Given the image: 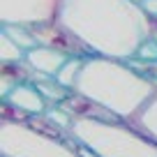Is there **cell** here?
<instances>
[{"instance_id":"cell-7","label":"cell","mask_w":157,"mask_h":157,"mask_svg":"<svg viewBox=\"0 0 157 157\" xmlns=\"http://www.w3.org/2000/svg\"><path fill=\"white\" fill-rule=\"evenodd\" d=\"M69 60V56L60 53L56 49H49V46H35L25 53V65L33 69L39 76H49L56 78V74L65 67V63Z\"/></svg>"},{"instance_id":"cell-13","label":"cell","mask_w":157,"mask_h":157,"mask_svg":"<svg viewBox=\"0 0 157 157\" xmlns=\"http://www.w3.org/2000/svg\"><path fill=\"white\" fill-rule=\"evenodd\" d=\"M46 118H49L51 123L56 125V127H60L63 129V132H72V125H74V120H76V118L72 116V113L67 111V109L63 106V104H56V106H49L46 109V113H44Z\"/></svg>"},{"instance_id":"cell-9","label":"cell","mask_w":157,"mask_h":157,"mask_svg":"<svg viewBox=\"0 0 157 157\" xmlns=\"http://www.w3.org/2000/svg\"><path fill=\"white\" fill-rule=\"evenodd\" d=\"M129 125L136 127L141 134H146L148 139H152L157 143V95L143 106V111L134 120H129Z\"/></svg>"},{"instance_id":"cell-4","label":"cell","mask_w":157,"mask_h":157,"mask_svg":"<svg viewBox=\"0 0 157 157\" xmlns=\"http://www.w3.org/2000/svg\"><path fill=\"white\" fill-rule=\"evenodd\" d=\"M0 157H78L76 141H63L33 129L28 123L0 120Z\"/></svg>"},{"instance_id":"cell-17","label":"cell","mask_w":157,"mask_h":157,"mask_svg":"<svg viewBox=\"0 0 157 157\" xmlns=\"http://www.w3.org/2000/svg\"><path fill=\"white\" fill-rule=\"evenodd\" d=\"M152 37H155V42H157V30H155V33H152Z\"/></svg>"},{"instance_id":"cell-1","label":"cell","mask_w":157,"mask_h":157,"mask_svg":"<svg viewBox=\"0 0 157 157\" xmlns=\"http://www.w3.org/2000/svg\"><path fill=\"white\" fill-rule=\"evenodd\" d=\"M56 21L93 56L113 60L134 58L139 46L157 30V21L134 0H63Z\"/></svg>"},{"instance_id":"cell-11","label":"cell","mask_w":157,"mask_h":157,"mask_svg":"<svg viewBox=\"0 0 157 157\" xmlns=\"http://www.w3.org/2000/svg\"><path fill=\"white\" fill-rule=\"evenodd\" d=\"M83 63H86V58H69L67 63H65V67L60 69L58 74H56V81H58V83L63 86V88H67L69 93H72V90L76 88L78 76H81Z\"/></svg>"},{"instance_id":"cell-10","label":"cell","mask_w":157,"mask_h":157,"mask_svg":"<svg viewBox=\"0 0 157 157\" xmlns=\"http://www.w3.org/2000/svg\"><path fill=\"white\" fill-rule=\"evenodd\" d=\"M16 63H25V51L7 33L0 30V65H16Z\"/></svg>"},{"instance_id":"cell-16","label":"cell","mask_w":157,"mask_h":157,"mask_svg":"<svg viewBox=\"0 0 157 157\" xmlns=\"http://www.w3.org/2000/svg\"><path fill=\"white\" fill-rule=\"evenodd\" d=\"M141 10L146 12L152 21H157V0H141Z\"/></svg>"},{"instance_id":"cell-2","label":"cell","mask_w":157,"mask_h":157,"mask_svg":"<svg viewBox=\"0 0 157 157\" xmlns=\"http://www.w3.org/2000/svg\"><path fill=\"white\" fill-rule=\"evenodd\" d=\"M72 93L83 95L97 106L106 109L118 120L129 123L157 95V83L132 69L125 60L90 56L86 58Z\"/></svg>"},{"instance_id":"cell-3","label":"cell","mask_w":157,"mask_h":157,"mask_svg":"<svg viewBox=\"0 0 157 157\" xmlns=\"http://www.w3.org/2000/svg\"><path fill=\"white\" fill-rule=\"evenodd\" d=\"M69 134L97 157H157V143L123 120L76 118Z\"/></svg>"},{"instance_id":"cell-12","label":"cell","mask_w":157,"mask_h":157,"mask_svg":"<svg viewBox=\"0 0 157 157\" xmlns=\"http://www.w3.org/2000/svg\"><path fill=\"white\" fill-rule=\"evenodd\" d=\"M0 30L10 35L25 53H28L30 49H35V46H39L37 39H35V35H33V30H30L28 25H0Z\"/></svg>"},{"instance_id":"cell-18","label":"cell","mask_w":157,"mask_h":157,"mask_svg":"<svg viewBox=\"0 0 157 157\" xmlns=\"http://www.w3.org/2000/svg\"><path fill=\"white\" fill-rule=\"evenodd\" d=\"M134 2H139V5H141V0H134Z\"/></svg>"},{"instance_id":"cell-14","label":"cell","mask_w":157,"mask_h":157,"mask_svg":"<svg viewBox=\"0 0 157 157\" xmlns=\"http://www.w3.org/2000/svg\"><path fill=\"white\" fill-rule=\"evenodd\" d=\"M0 120L2 123H28L30 116H25L23 111H19L16 106H12L10 102L2 99V104H0Z\"/></svg>"},{"instance_id":"cell-8","label":"cell","mask_w":157,"mask_h":157,"mask_svg":"<svg viewBox=\"0 0 157 157\" xmlns=\"http://www.w3.org/2000/svg\"><path fill=\"white\" fill-rule=\"evenodd\" d=\"M5 102H10L12 106H16L19 111H23L25 116H30V118L33 116H44L46 109H49L46 97L39 93V88L35 83H19L10 93V97H7Z\"/></svg>"},{"instance_id":"cell-6","label":"cell","mask_w":157,"mask_h":157,"mask_svg":"<svg viewBox=\"0 0 157 157\" xmlns=\"http://www.w3.org/2000/svg\"><path fill=\"white\" fill-rule=\"evenodd\" d=\"M33 35L37 39L39 46H49V49H56L60 53L69 56V58H90V51L83 42H78L72 33H69L65 25H60L58 21H49V23L42 25H33Z\"/></svg>"},{"instance_id":"cell-15","label":"cell","mask_w":157,"mask_h":157,"mask_svg":"<svg viewBox=\"0 0 157 157\" xmlns=\"http://www.w3.org/2000/svg\"><path fill=\"white\" fill-rule=\"evenodd\" d=\"M134 58L146 60V63H157V42H155V37H148L146 42L139 46V51H136Z\"/></svg>"},{"instance_id":"cell-5","label":"cell","mask_w":157,"mask_h":157,"mask_svg":"<svg viewBox=\"0 0 157 157\" xmlns=\"http://www.w3.org/2000/svg\"><path fill=\"white\" fill-rule=\"evenodd\" d=\"M63 0H0V25H42L58 19Z\"/></svg>"}]
</instances>
